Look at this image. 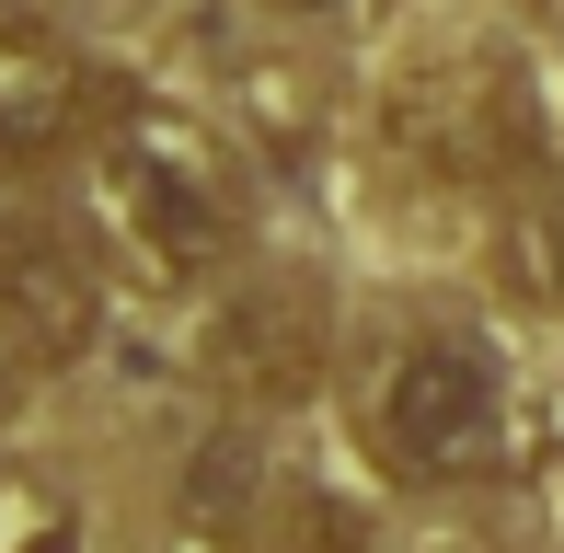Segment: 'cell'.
<instances>
[{
    "mask_svg": "<svg viewBox=\"0 0 564 553\" xmlns=\"http://www.w3.org/2000/svg\"><path fill=\"white\" fill-rule=\"evenodd\" d=\"M496 265L530 312H564V185H519L496 219Z\"/></svg>",
    "mask_w": 564,
    "mask_h": 553,
    "instance_id": "8992f818",
    "label": "cell"
},
{
    "mask_svg": "<svg viewBox=\"0 0 564 553\" xmlns=\"http://www.w3.org/2000/svg\"><path fill=\"white\" fill-rule=\"evenodd\" d=\"M93 173H105V208L116 231L139 242V265L162 289H196L242 254V173L230 150L196 128L173 93H139V82H93Z\"/></svg>",
    "mask_w": 564,
    "mask_h": 553,
    "instance_id": "6da1fadb",
    "label": "cell"
},
{
    "mask_svg": "<svg viewBox=\"0 0 564 553\" xmlns=\"http://www.w3.org/2000/svg\"><path fill=\"white\" fill-rule=\"evenodd\" d=\"M357 426H369L380 473H403V485L484 473V449L507 438V381H496V358L473 335H403V346L369 358Z\"/></svg>",
    "mask_w": 564,
    "mask_h": 553,
    "instance_id": "7a4b0ae2",
    "label": "cell"
},
{
    "mask_svg": "<svg viewBox=\"0 0 564 553\" xmlns=\"http://www.w3.org/2000/svg\"><path fill=\"white\" fill-rule=\"evenodd\" d=\"M0 312H12V335L46 358H82L93 335H105V289H93V265L69 254L58 231H23V219H0Z\"/></svg>",
    "mask_w": 564,
    "mask_h": 553,
    "instance_id": "5b68a950",
    "label": "cell"
},
{
    "mask_svg": "<svg viewBox=\"0 0 564 553\" xmlns=\"http://www.w3.org/2000/svg\"><path fill=\"white\" fill-rule=\"evenodd\" d=\"M265 12H289V23H346L357 0H265Z\"/></svg>",
    "mask_w": 564,
    "mask_h": 553,
    "instance_id": "9c48e42d",
    "label": "cell"
},
{
    "mask_svg": "<svg viewBox=\"0 0 564 553\" xmlns=\"http://www.w3.org/2000/svg\"><path fill=\"white\" fill-rule=\"evenodd\" d=\"M230 358H253L242 381H265V392H300L312 381V358H323V323H312V300H253L242 323H230Z\"/></svg>",
    "mask_w": 564,
    "mask_h": 553,
    "instance_id": "52a82bcc",
    "label": "cell"
},
{
    "mask_svg": "<svg viewBox=\"0 0 564 553\" xmlns=\"http://www.w3.org/2000/svg\"><path fill=\"white\" fill-rule=\"evenodd\" d=\"M93 116V82L82 58H69L58 35H46L23 0H0V173L46 162V150H69V128Z\"/></svg>",
    "mask_w": 564,
    "mask_h": 553,
    "instance_id": "277c9868",
    "label": "cell"
},
{
    "mask_svg": "<svg viewBox=\"0 0 564 553\" xmlns=\"http://www.w3.org/2000/svg\"><path fill=\"white\" fill-rule=\"evenodd\" d=\"M23 369H35V346H23V335H12V312H0V415L23 404Z\"/></svg>",
    "mask_w": 564,
    "mask_h": 553,
    "instance_id": "ba28073f",
    "label": "cell"
},
{
    "mask_svg": "<svg viewBox=\"0 0 564 553\" xmlns=\"http://www.w3.org/2000/svg\"><path fill=\"white\" fill-rule=\"evenodd\" d=\"M380 128L415 173H449V185H496V173L542 162V105H530V69L496 58V46H449V58H415L392 93H380Z\"/></svg>",
    "mask_w": 564,
    "mask_h": 553,
    "instance_id": "3957f363",
    "label": "cell"
}]
</instances>
